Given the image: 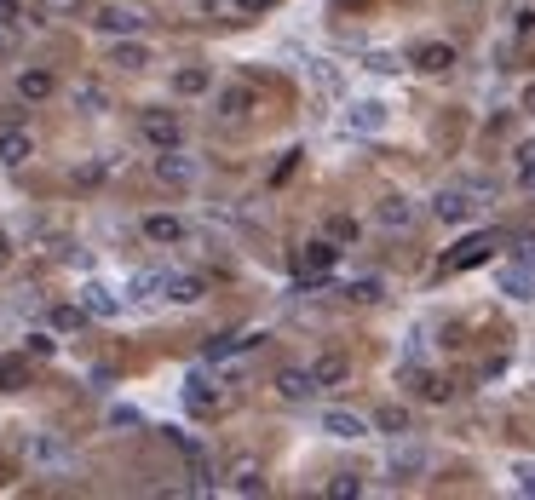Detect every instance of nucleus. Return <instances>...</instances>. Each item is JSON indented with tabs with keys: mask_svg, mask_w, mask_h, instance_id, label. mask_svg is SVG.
<instances>
[{
	"mask_svg": "<svg viewBox=\"0 0 535 500\" xmlns=\"http://www.w3.org/2000/svg\"><path fill=\"white\" fill-rule=\"evenodd\" d=\"M374 225L386 230V236H403V230L420 225V202L403 196V190H392V196H380V207H374Z\"/></svg>",
	"mask_w": 535,
	"mask_h": 500,
	"instance_id": "obj_1",
	"label": "nucleus"
},
{
	"mask_svg": "<svg viewBox=\"0 0 535 500\" xmlns=\"http://www.w3.org/2000/svg\"><path fill=\"white\" fill-rule=\"evenodd\" d=\"M98 35H110V41H121V35H144V12L139 6H127V0H110V6H98Z\"/></svg>",
	"mask_w": 535,
	"mask_h": 500,
	"instance_id": "obj_2",
	"label": "nucleus"
},
{
	"mask_svg": "<svg viewBox=\"0 0 535 500\" xmlns=\"http://www.w3.org/2000/svg\"><path fill=\"white\" fill-rule=\"evenodd\" d=\"M29 460H35L41 472H75V449L58 432H35V437H29Z\"/></svg>",
	"mask_w": 535,
	"mask_h": 500,
	"instance_id": "obj_3",
	"label": "nucleus"
},
{
	"mask_svg": "<svg viewBox=\"0 0 535 500\" xmlns=\"http://www.w3.org/2000/svg\"><path fill=\"white\" fill-rule=\"evenodd\" d=\"M185 409L190 414H219L225 409V391H219V380H213L208 368H190L185 374Z\"/></svg>",
	"mask_w": 535,
	"mask_h": 500,
	"instance_id": "obj_4",
	"label": "nucleus"
},
{
	"mask_svg": "<svg viewBox=\"0 0 535 500\" xmlns=\"http://www.w3.org/2000/svg\"><path fill=\"white\" fill-rule=\"evenodd\" d=\"M156 179H162L167 190H190V184L202 179V167H196V156H185V150L173 144V150H156Z\"/></svg>",
	"mask_w": 535,
	"mask_h": 500,
	"instance_id": "obj_5",
	"label": "nucleus"
},
{
	"mask_svg": "<svg viewBox=\"0 0 535 500\" xmlns=\"http://www.w3.org/2000/svg\"><path fill=\"white\" fill-rule=\"evenodd\" d=\"M432 213H438L443 225H466V219H478L484 207H478V196H472L466 184H449V190H438V196H432Z\"/></svg>",
	"mask_w": 535,
	"mask_h": 500,
	"instance_id": "obj_6",
	"label": "nucleus"
},
{
	"mask_svg": "<svg viewBox=\"0 0 535 500\" xmlns=\"http://www.w3.org/2000/svg\"><path fill=\"white\" fill-rule=\"evenodd\" d=\"M139 133H144L150 150H173V144H185V121H179L173 110H144Z\"/></svg>",
	"mask_w": 535,
	"mask_h": 500,
	"instance_id": "obj_7",
	"label": "nucleus"
},
{
	"mask_svg": "<svg viewBox=\"0 0 535 500\" xmlns=\"http://www.w3.org/2000/svg\"><path fill=\"white\" fill-rule=\"evenodd\" d=\"M386 472H392L397 483L426 478V472H432V449H426V443H397L392 460H386Z\"/></svg>",
	"mask_w": 535,
	"mask_h": 500,
	"instance_id": "obj_8",
	"label": "nucleus"
},
{
	"mask_svg": "<svg viewBox=\"0 0 535 500\" xmlns=\"http://www.w3.org/2000/svg\"><path fill=\"white\" fill-rule=\"evenodd\" d=\"M386 121H392V110H386L380 98H357V104L346 110V127H351V133H363V138L386 133Z\"/></svg>",
	"mask_w": 535,
	"mask_h": 500,
	"instance_id": "obj_9",
	"label": "nucleus"
},
{
	"mask_svg": "<svg viewBox=\"0 0 535 500\" xmlns=\"http://www.w3.org/2000/svg\"><path fill=\"white\" fill-rule=\"evenodd\" d=\"M317 426H323L328 437H340V443H357V437H369V420L351 409H323L317 414Z\"/></svg>",
	"mask_w": 535,
	"mask_h": 500,
	"instance_id": "obj_10",
	"label": "nucleus"
},
{
	"mask_svg": "<svg viewBox=\"0 0 535 500\" xmlns=\"http://www.w3.org/2000/svg\"><path fill=\"white\" fill-rule=\"evenodd\" d=\"M75 305H81L87 317H121V305H127V299H121L116 288H110V282H87V288H81V299H75Z\"/></svg>",
	"mask_w": 535,
	"mask_h": 500,
	"instance_id": "obj_11",
	"label": "nucleus"
},
{
	"mask_svg": "<svg viewBox=\"0 0 535 500\" xmlns=\"http://www.w3.org/2000/svg\"><path fill=\"white\" fill-rule=\"evenodd\" d=\"M144 242H156V248H173V242H185V219L179 213H144Z\"/></svg>",
	"mask_w": 535,
	"mask_h": 500,
	"instance_id": "obj_12",
	"label": "nucleus"
},
{
	"mask_svg": "<svg viewBox=\"0 0 535 500\" xmlns=\"http://www.w3.org/2000/svg\"><path fill=\"white\" fill-rule=\"evenodd\" d=\"M489 248H495V236H466V242H455V253H443V271H472L489 259Z\"/></svg>",
	"mask_w": 535,
	"mask_h": 500,
	"instance_id": "obj_13",
	"label": "nucleus"
},
{
	"mask_svg": "<svg viewBox=\"0 0 535 500\" xmlns=\"http://www.w3.org/2000/svg\"><path fill=\"white\" fill-rule=\"evenodd\" d=\"M334 259H340V242H334V236H317V242H305V253H300V276H328Z\"/></svg>",
	"mask_w": 535,
	"mask_h": 500,
	"instance_id": "obj_14",
	"label": "nucleus"
},
{
	"mask_svg": "<svg viewBox=\"0 0 535 500\" xmlns=\"http://www.w3.org/2000/svg\"><path fill=\"white\" fill-rule=\"evenodd\" d=\"M277 391L288 397V403H311V397L323 391V380H317L311 368H282V374H277Z\"/></svg>",
	"mask_w": 535,
	"mask_h": 500,
	"instance_id": "obj_15",
	"label": "nucleus"
},
{
	"mask_svg": "<svg viewBox=\"0 0 535 500\" xmlns=\"http://www.w3.org/2000/svg\"><path fill=\"white\" fill-rule=\"evenodd\" d=\"M52 92H58V81H52V69H41V64L18 69V98H24V104H47Z\"/></svg>",
	"mask_w": 535,
	"mask_h": 500,
	"instance_id": "obj_16",
	"label": "nucleus"
},
{
	"mask_svg": "<svg viewBox=\"0 0 535 500\" xmlns=\"http://www.w3.org/2000/svg\"><path fill=\"white\" fill-rule=\"evenodd\" d=\"M208 294V282L190 271H167L162 276V299H173V305H196V299Z\"/></svg>",
	"mask_w": 535,
	"mask_h": 500,
	"instance_id": "obj_17",
	"label": "nucleus"
},
{
	"mask_svg": "<svg viewBox=\"0 0 535 500\" xmlns=\"http://www.w3.org/2000/svg\"><path fill=\"white\" fill-rule=\"evenodd\" d=\"M29 156H35L29 127H6V133H0V167H24Z\"/></svg>",
	"mask_w": 535,
	"mask_h": 500,
	"instance_id": "obj_18",
	"label": "nucleus"
},
{
	"mask_svg": "<svg viewBox=\"0 0 535 500\" xmlns=\"http://www.w3.org/2000/svg\"><path fill=\"white\" fill-rule=\"evenodd\" d=\"M415 69H420V75H449V69H455V46H449V41H426L415 52Z\"/></svg>",
	"mask_w": 535,
	"mask_h": 500,
	"instance_id": "obj_19",
	"label": "nucleus"
},
{
	"mask_svg": "<svg viewBox=\"0 0 535 500\" xmlns=\"http://www.w3.org/2000/svg\"><path fill=\"white\" fill-rule=\"evenodd\" d=\"M231 489H236V495H265V472H259L254 455H236L231 460Z\"/></svg>",
	"mask_w": 535,
	"mask_h": 500,
	"instance_id": "obj_20",
	"label": "nucleus"
},
{
	"mask_svg": "<svg viewBox=\"0 0 535 500\" xmlns=\"http://www.w3.org/2000/svg\"><path fill=\"white\" fill-rule=\"evenodd\" d=\"M110 64L133 75V69H144V64H150V46H144L139 35H121V41H116V52H110Z\"/></svg>",
	"mask_w": 535,
	"mask_h": 500,
	"instance_id": "obj_21",
	"label": "nucleus"
},
{
	"mask_svg": "<svg viewBox=\"0 0 535 500\" xmlns=\"http://www.w3.org/2000/svg\"><path fill=\"white\" fill-rule=\"evenodd\" d=\"M242 351H254V334H213L208 363H225V357H242Z\"/></svg>",
	"mask_w": 535,
	"mask_h": 500,
	"instance_id": "obj_22",
	"label": "nucleus"
},
{
	"mask_svg": "<svg viewBox=\"0 0 535 500\" xmlns=\"http://www.w3.org/2000/svg\"><path fill=\"white\" fill-rule=\"evenodd\" d=\"M495 288H501L507 299H535V276L524 271V265H512V271L495 276Z\"/></svg>",
	"mask_w": 535,
	"mask_h": 500,
	"instance_id": "obj_23",
	"label": "nucleus"
},
{
	"mask_svg": "<svg viewBox=\"0 0 535 500\" xmlns=\"http://www.w3.org/2000/svg\"><path fill=\"white\" fill-rule=\"evenodd\" d=\"M70 98H75V110H87V115H104V110H110V98H104V87H98V81H75Z\"/></svg>",
	"mask_w": 535,
	"mask_h": 500,
	"instance_id": "obj_24",
	"label": "nucleus"
},
{
	"mask_svg": "<svg viewBox=\"0 0 535 500\" xmlns=\"http://www.w3.org/2000/svg\"><path fill=\"white\" fill-rule=\"evenodd\" d=\"M340 294L357 299V305H374V299L386 294V282L380 276H351V282H340Z\"/></svg>",
	"mask_w": 535,
	"mask_h": 500,
	"instance_id": "obj_25",
	"label": "nucleus"
},
{
	"mask_svg": "<svg viewBox=\"0 0 535 500\" xmlns=\"http://www.w3.org/2000/svg\"><path fill=\"white\" fill-rule=\"evenodd\" d=\"M248 110H254V92H248V87H225V92H219V115H225V121H242Z\"/></svg>",
	"mask_w": 535,
	"mask_h": 500,
	"instance_id": "obj_26",
	"label": "nucleus"
},
{
	"mask_svg": "<svg viewBox=\"0 0 535 500\" xmlns=\"http://www.w3.org/2000/svg\"><path fill=\"white\" fill-rule=\"evenodd\" d=\"M208 87H213V75L202 64H190V69L173 75V92H179V98H196V92H208Z\"/></svg>",
	"mask_w": 535,
	"mask_h": 500,
	"instance_id": "obj_27",
	"label": "nucleus"
},
{
	"mask_svg": "<svg viewBox=\"0 0 535 500\" xmlns=\"http://www.w3.org/2000/svg\"><path fill=\"white\" fill-rule=\"evenodd\" d=\"M311 374L323 380V391H334V386L351 374V363H346V357H317V363H311Z\"/></svg>",
	"mask_w": 535,
	"mask_h": 500,
	"instance_id": "obj_28",
	"label": "nucleus"
},
{
	"mask_svg": "<svg viewBox=\"0 0 535 500\" xmlns=\"http://www.w3.org/2000/svg\"><path fill=\"white\" fill-rule=\"evenodd\" d=\"M162 276L167 271H139L127 282V299H162Z\"/></svg>",
	"mask_w": 535,
	"mask_h": 500,
	"instance_id": "obj_29",
	"label": "nucleus"
},
{
	"mask_svg": "<svg viewBox=\"0 0 535 500\" xmlns=\"http://www.w3.org/2000/svg\"><path fill=\"white\" fill-rule=\"evenodd\" d=\"M374 426H380V432H392V437H403V432H409V409H397V403H386V409L374 414Z\"/></svg>",
	"mask_w": 535,
	"mask_h": 500,
	"instance_id": "obj_30",
	"label": "nucleus"
},
{
	"mask_svg": "<svg viewBox=\"0 0 535 500\" xmlns=\"http://www.w3.org/2000/svg\"><path fill=\"white\" fill-rule=\"evenodd\" d=\"M81 322H87L81 305H52V328H58V334H70V328H81Z\"/></svg>",
	"mask_w": 535,
	"mask_h": 500,
	"instance_id": "obj_31",
	"label": "nucleus"
},
{
	"mask_svg": "<svg viewBox=\"0 0 535 500\" xmlns=\"http://www.w3.org/2000/svg\"><path fill=\"white\" fill-rule=\"evenodd\" d=\"M311 75H317V87L323 92H340V69L328 64V58H311Z\"/></svg>",
	"mask_w": 535,
	"mask_h": 500,
	"instance_id": "obj_32",
	"label": "nucleus"
},
{
	"mask_svg": "<svg viewBox=\"0 0 535 500\" xmlns=\"http://www.w3.org/2000/svg\"><path fill=\"white\" fill-rule=\"evenodd\" d=\"M449 380H438V374H420V397H432V403H449Z\"/></svg>",
	"mask_w": 535,
	"mask_h": 500,
	"instance_id": "obj_33",
	"label": "nucleus"
},
{
	"mask_svg": "<svg viewBox=\"0 0 535 500\" xmlns=\"http://www.w3.org/2000/svg\"><path fill=\"white\" fill-rule=\"evenodd\" d=\"M110 426H116V432H133V426H144V414L127 409V403H116V409H110Z\"/></svg>",
	"mask_w": 535,
	"mask_h": 500,
	"instance_id": "obj_34",
	"label": "nucleus"
},
{
	"mask_svg": "<svg viewBox=\"0 0 535 500\" xmlns=\"http://www.w3.org/2000/svg\"><path fill=\"white\" fill-rule=\"evenodd\" d=\"M328 495H334V500H357V495H363V478H351V472H346V478L328 483Z\"/></svg>",
	"mask_w": 535,
	"mask_h": 500,
	"instance_id": "obj_35",
	"label": "nucleus"
},
{
	"mask_svg": "<svg viewBox=\"0 0 535 500\" xmlns=\"http://www.w3.org/2000/svg\"><path fill=\"white\" fill-rule=\"evenodd\" d=\"M328 236H334V242H351V236H357V225H351L346 213H334V219H328Z\"/></svg>",
	"mask_w": 535,
	"mask_h": 500,
	"instance_id": "obj_36",
	"label": "nucleus"
},
{
	"mask_svg": "<svg viewBox=\"0 0 535 500\" xmlns=\"http://www.w3.org/2000/svg\"><path fill=\"white\" fill-rule=\"evenodd\" d=\"M512 478H518L524 495H535V460H518V466H512Z\"/></svg>",
	"mask_w": 535,
	"mask_h": 500,
	"instance_id": "obj_37",
	"label": "nucleus"
},
{
	"mask_svg": "<svg viewBox=\"0 0 535 500\" xmlns=\"http://www.w3.org/2000/svg\"><path fill=\"white\" fill-rule=\"evenodd\" d=\"M24 351H29V357H52L58 345H52V334H29V340H24Z\"/></svg>",
	"mask_w": 535,
	"mask_h": 500,
	"instance_id": "obj_38",
	"label": "nucleus"
},
{
	"mask_svg": "<svg viewBox=\"0 0 535 500\" xmlns=\"http://www.w3.org/2000/svg\"><path fill=\"white\" fill-rule=\"evenodd\" d=\"M369 69H380V75H397L403 64H397L392 52H369Z\"/></svg>",
	"mask_w": 535,
	"mask_h": 500,
	"instance_id": "obj_39",
	"label": "nucleus"
},
{
	"mask_svg": "<svg viewBox=\"0 0 535 500\" xmlns=\"http://www.w3.org/2000/svg\"><path fill=\"white\" fill-rule=\"evenodd\" d=\"M518 265L535 276V236H524V242H518Z\"/></svg>",
	"mask_w": 535,
	"mask_h": 500,
	"instance_id": "obj_40",
	"label": "nucleus"
},
{
	"mask_svg": "<svg viewBox=\"0 0 535 500\" xmlns=\"http://www.w3.org/2000/svg\"><path fill=\"white\" fill-rule=\"evenodd\" d=\"M530 167H535V138L530 144H518V173H530Z\"/></svg>",
	"mask_w": 535,
	"mask_h": 500,
	"instance_id": "obj_41",
	"label": "nucleus"
},
{
	"mask_svg": "<svg viewBox=\"0 0 535 500\" xmlns=\"http://www.w3.org/2000/svg\"><path fill=\"white\" fill-rule=\"evenodd\" d=\"M242 12H265V6H277V0H236Z\"/></svg>",
	"mask_w": 535,
	"mask_h": 500,
	"instance_id": "obj_42",
	"label": "nucleus"
},
{
	"mask_svg": "<svg viewBox=\"0 0 535 500\" xmlns=\"http://www.w3.org/2000/svg\"><path fill=\"white\" fill-rule=\"evenodd\" d=\"M6 253H12V242H6V230H0V259H6Z\"/></svg>",
	"mask_w": 535,
	"mask_h": 500,
	"instance_id": "obj_43",
	"label": "nucleus"
},
{
	"mask_svg": "<svg viewBox=\"0 0 535 500\" xmlns=\"http://www.w3.org/2000/svg\"><path fill=\"white\" fill-rule=\"evenodd\" d=\"M47 6H58V12H70V6H75V0H47Z\"/></svg>",
	"mask_w": 535,
	"mask_h": 500,
	"instance_id": "obj_44",
	"label": "nucleus"
}]
</instances>
